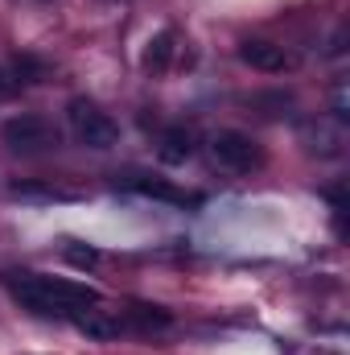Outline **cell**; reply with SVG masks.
<instances>
[{"label": "cell", "mask_w": 350, "mask_h": 355, "mask_svg": "<svg viewBox=\"0 0 350 355\" xmlns=\"http://www.w3.org/2000/svg\"><path fill=\"white\" fill-rule=\"evenodd\" d=\"M132 190L153 194V198H169V202H194V194H181V190H174V186H165V182H149V178H136Z\"/></svg>", "instance_id": "11"}, {"label": "cell", "mask_w": 350, "mask_h": 355, "mask_svg": "<svg viewBox=\"0 0 350 355\" xmlns=\"http://www.w3.org/2000/svg\"><path fill=\"white\" fill-rule=\"evenodd\" d=\"M194 128H185V124H174V128H165L161 132V145H157V157L165 162V166H185L190 157H194Z\"/></svg>", "instance_id": "7"}, {"label": "cell", "mask_w": 350, "mask_h": 355, "mask_svg": "<svg viewBox=\"0 0 350 355\" xmlns=\"http://www.w3.org/2000/svg\"><path fill=\"white\" fill-rule=\"evenodd\" d=\"M206 149H210V162H214L219 170H227V174H252V170L264 166L260 141H252V137L239 132V128H219Z\"/></svg>", "instance_id": "4"}, {"label": "cell", "mask_w": 350, "mask_h": 355, "mask_svg": "<svg viewBox=\"0 0 350 355\" xmlns=\"http://www.w3.org/2000/svg\"><path fill=\"white\" fill-rule=\"evenodd\" d=\"M305 141H322V145H313V153L338 157L342 145H347V124H338V120H313L309 132H305Z\"/></svg>", "instance_id": "9"}, {"label": "cell", "mask_w": 350, "mask_h": 355, "mask_svg": "<svg viewBox=\"0 0 350 355\" xmlns=\"http://www.w3.org/2000/svg\"><path fill=\"white\" fill-rule=\"evenodd\" d=\"M239 58H243L252 71H264V75H280V71L288 67L284 46H276V42H268V37H248V42H239Z\"/></svg>", "instance_id": "5"}, {"label": "cell", "mask_w": 350, "mask_h": 355, "mask_svg": "<svg viewBox=\"0 0 350 355\" xmlns=\"http://www.w3.org/2000/svg\"><path fill=\"white\" fill-rule=\"evenodd\" d=\"M66 124H71L75 141L87 145V149H111V145H120V124L95 99H83V95L71 99L66 103Z\"/></svg>", "instance_id": "3"}, {"label": "cell", "mask_w": 350, "mask_h": 355, "mask_svg": "<svg viewBox=\"0 0 350 355\" xmlns=\"http://www.w3.org/2000/svg\"><path fill=\"white\" fill-rule=\"evenodd\" d=\"M4 285H8V293H12L25 310H33V314H42V318H71V322H75L83 310H91V306L103 302L99 289H91L83 281H66V277L4 272Z\"/></svg>", "instance_id": "1"}, {"label": "cell", "mask_w": 350, "mask_h": 355, "mask_svg": "<svg viewBox=\"0 0 350 355\" xmlns=\"http://www.w3.org/2000/svg\"><path fill=\"white\" fill-rule=\"evenodd\" d=\"M75 327H79L87 339H116V335L124 331V322H120L111 310H103V302L91 306V310H83V314L75 318Z\"/></svg>", "instance_id": "8"}, {"label": "cell", "mask_w": 350, "mask_h": 355, "mask_svg": "<svg viewBox=\"0 0 350 355\" xmlns=\"http://www.w3.org/2000/svg\"><path fill=\"white\" fill-rule=\"evenodd\" d=\"M330 107H334V120H338V124H347V116H350V107H347V79H338V83H334V91H330Z\"/></svg>", "instance_id": "12"}, {"label": "cell", "mask_w": 350, "mask_h": 355, "mask_svg": "<svg viewBox=\"0 0 350 355\" xmlns=\"http://www.w3.org/2000/svg\"><path fill=\"white\" fill-rule=\"evenodd\" d=\"M17 83H42L46 79V67L42 62H33V58H17Z\"/></svg>", "instance_id": "13"}, {"label": "cell", "mask_w": 350, "mask_h": 355, "mask_svg": "<svg viewBox=\"0 0 350 355\" xmlns=\"http://www.w3.org/2000/svg\"><path fill=\"white\" fill-rule=\"evenodd\" d=\"M66 261H71V265H95V261H99V252H95V248H75V244H66Z\"/></svg>", "instance_id": "14"}, {"label": "cell", "mask_w": 350, "mask_h": 355, "mask_svg": "<svg viewBox=\"0 0 350 355\" xmlns=\"http://www.w3.org/2000/svg\"><path fill=\"white\" fill-rule=\"evenodd\" d=\"M17 95V79H8V71H0V99Z\"/></svg>", "instance_id": "15"}, {"label": "cell", "mask_w": 350, "mask_h": 355, "mask_svg": "<svg viewBox=\"0 0 350 355\" xmlns=\"http://www.w3.org/2000/svg\"><path fill=\"white\" fill-rule=\"evenodd\" d=\"M0 137H4V145H8L12 153H21V157H42V153L62 149V132L54 128V120H46V116H37V112H17V116H8L4 128H0Z\"/></svg>", "instance_id": "2"}, {"label": "cell", "mask_w": 350, "mask_h": 355, "mask_svg": "<svg viewBox=\"0 0 350 355\" xmlns=\"http://www.w3.org/2000/svg\"><path fill=\"white\" fill-rule=\"evenodd\" d=\"M174 42H177L174 29H161L157 37H149V50H145V67H149V71H165V67H169V58H174Z\"/></svg>", "instance_id": "10"}, {"label": "cell", "mask_w": 350, "mask_h": 355, "mask_svg": "<svg viewBox=\"0 0 350 355\" xmlns=\"http://www.w3.org/2000/svg\"><path fill=\"white\" fill-rule=\"evenodd\" d=\"M124 322H128L132 331H140V335H161V331H169V327H174V314H169L165 306L132 302V306L124 310Z\"/></svg>", "instance_id": "6"}]
</instances>
